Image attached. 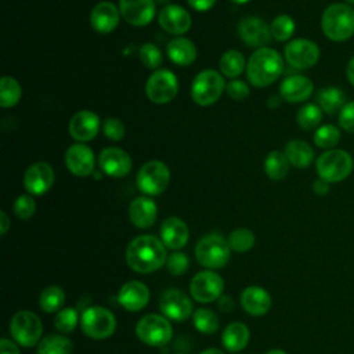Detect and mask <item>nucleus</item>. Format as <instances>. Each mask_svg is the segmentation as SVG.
Listing matches in <instances>:
<instances>
[{
  "label": "nucleus",
  "instance_id": "nucleus-18",
  "mask_svg": "<svg viewBox=\"0 0 354 354\" xmlns=\"http://www.w3.org/2000/svg\"><path fill=\"white\" fill-rule=\"evenodd\" d=\"M238 35L250 47H266L271 40V29L266 21L257 17H246L238 25Z\"/></svg>",
  "mask_w": 354,
  "mask_h": 354
},
{
  "label": "nucleus",
  "instance_id": "nucleus-34",
  "mask_svg": "<svg viewBox=\"0 0 354 354\" xmlns=\"http://www.w3.org/2000/svg\"><path fill=\"white\" fill-rule=\"evenodd\" d=\"M65 303V292L58 285H50L44 288L39 296V307L44 313H58L64 308Z\"/></svg>",
  "mask_w": 354,
  "mask_h": 354
},
{
  "label": "nucleus",
  "instance_id": "nucleus-23",
  "mask_svg": "<svg viewBox=\"0 0 354 354\" xmlns=\"http://www.w3.org/2000/svg\"><path fill=\"white\" fill-rule=\"evenodd\" d=\"M120 10L111 1L97 3L90 14L91 28L102 35L113 32L120 21Z\"/></svg>",
  "mask_w": 354,
  "mask_h": 354
},
{
  "label": "nucleus",
  "instance_id": "nucleus-53",
  "mask_svg": "<svg viewBox=\"0 0 354 354\" xmlns=\"http://www.w3.org/2000/svg\"><path fill=\"white\" fill-rule=\"evenodd\" d=\"M10 225H11V221H10L8 216H7V213L4 210H1L0 212V234H1V236L6 235V232L8 231Z\"/></svg>",
  "mask_w": 354,
  "mask_h": 354
},
{
  "label": "nucleus",
  "instance_id": "nucleus-27",
  "mask_svg": "<svg viewBox=\"0 0 354 354\" xmlns=\"http://www.w3.org/2000/svg\"><path fill=\"white\" fill-rule=\"evenodd\" d=\"M156 203L148 196H138L133 199L129 206V218L137 228L145 230L152 227L156 220Z\"/></svg>",
  "mask_w": 354,
  "mask_h": 354
},
{
  "label": "nucleus",
  "instance_id": "nucleus-35",
  "mask_svg": "<svg viewBox=\"0 0 354 354\" xmlns=\"http://www.w3.org/2000/svg\"><path fill=\"white\" fill-rule=\"evenodd\" d=\"M218 66H220V71L224 76L235 79L243 72V69L246 66V61H245V57L241 51L228 50L221 55Z\"/></svg>",
  "mask_w": 354,
  "mask_h": 354
},
{
  "label": "nucleus",
  "instance_id": "nucleus-19",
  "mask_svg": "<svg viewBox=\"0 0 354 354\" xmlns=\"http://www.w3.org/2000/svg\"><path fill=\"white\" fill-rule=\"evenodd\" d=\"M149 297H151V293L148 286L141 281L133 279L122 285L116 299L126 311L137 313L148 304Z\"/></svg>",
  "mask_w": 354,
  "mask_h": 354
},
{
  "label": "nucleus",
  "instance_id": "nucleus-24",
  "mask_svg": "<svg viewBox=\"0 0 354 354\" xmlns=\"http://www.w3.org/2000/svg\"><path fill=\"white\" fill-rule=\"evenodd\" d=\"M239 301L242 308L253 317H261L268 313L272 304L271 295L261 286L250 285L241 292Z\"/></svg>",
  "mask_w": 354,
  "mask_h": 354
},
{
  "label": "nucleus",
  "instance_id": "nucleus-16",
  "mask_svg": "<svg viewBox=\"0 0 354 354\" xmlns=\"http://www.w3.org/2000/svg\"><path fill=\"white\" fill-rule=\"evenodd\" d=\"M55 180L54 170L47 162L30 165L24 174V187L32 196H40L50 191Z\"/></svg>",
  "mask_w": 354,
  "mask_h": 354
},
{
  "label": "nucleus",
  "instance_id": "nucleus-41",
  "mask_svg": "<svg viewBox=\"0 0 354 354\" xmlns=\"http://www.w3.org/2000/svg\"><path fill=\"white\" fill-rule=\"evenodd\" d=\"M270 29H271V36L275 40L286 41L295 33V21L292 19V17L286 14H281L272 19Z\"/></svg>",
  "mask_w": 354,
  "mask_h": 354
},
{
  "label": "nucleus",
  "instance_id": "nucleus-1",
  "mask_svg": "<svg viewBox=\"0 0 354 354\" xmlns=\"http://www.w3.org/2000/svg\"><path fill=\"white\" fill-rule=\"evenodd\" d=\"M166 246L155 235H138L126 248V263L138 274H151L166 264Z\"/></svg>",
  "mask_w": 354,
  "mask_h": 354
},
{
  "label": "nucleus",
  "instance_id": "nucleus-57",
  "mask_svg": "<svg viewBox=\"0 0 354 354\" xmlns=\"http://www.w3.org/2000/svg\"><path fill=\"white\" fill-rule=\"evenodd\" d=\"M231 1H234L235 4H245V3H248L250 0H231Z\"/></svg>",
  "mask_w": 354,
  "mask_h": 354
},
{
  "label": "nucleus",
  "instance_id": "nucleus-46",
  "mask_svg": "<svg viewBox=\"0 0 354 354\" xmlns=\"http://www.w3.org/2000/svg\"><path fill=\"white\" fill-rule=\"evenodd\" d=\"M102 130L106 138L112 141H120L124 137V124L116 118H106L102 124Z\"/></svg>",
  "mask_w": 354,
  "mask_h": 354
},
{
  "label": "nucleus",
  "instance_id": "nucleus-10",
  "mask_svg": "<svg viewBox=\"0 0 354 354\" xmlns=\"http://www.w3.org/2000/svg\"><path fill=\"white\" fill-rule=\"evenodd\" d=\"M138 189L149 196L160 195L170 183V170L166 163L159 159L148 160L144 163L136 178Z\"/></svg>",
  "mask_w": 354,
  "mask_h": 354
},
{
  "label": "nucleus",
  "instance_id": "nucleus-20",
  "mask_svg": "<svg viewBox=\"0 0 354 354\" xmlns=\"http://www.w3.org/2000/svg\"><path fill=\"white\" fill-rule=\"evenodd\" d=\"M119 10L123 19L133 26H145L155 17L153 0H119Z\"/></svg>",
  "mask_w": 354,
  "mask_h": 354
},
{
  "label": "nucleus",
  "instance_id": "nucleus-26",
  "mask_svg": "<svg viewBox=\"0 0 354 354\" xmlns=\"http://www.w3.org/2000/svg\"><path fill=\"white\" fill-rule=\"evenodd\" d=\"M314 91L313 82L303 75H290L279 86V95L288 102H303Z\"/></svg>",
  "mask_w": 354,
  "mask_h": 354
},
{
  "label": "nucleus",
  "instance_id": "nucleus-31",
  "mask_svg": "<svg viewBox=\"0 0 354 354\" xmlns=\"http://www.w3.org/2000/svg\"><path fill=\"white\" fill-rule=\"evenodd\" d=\"M317 104L322 109V112H326L328 115H335L340 112L342 108L347 104L346 94L339 87H325L318 91Z\"/></svg>",
  "mask_w": 354,
  "mask_h": 354
},
{
  "label": "nucleus",
  "instance_id": "nucleus-32",
  "mask_svg": "<svg viewBox=\"0 0 354 354\" xmlns=\"http://www.w3.org/2000/svg\"><path fill=\"white\" fill-rule=\"evenodd\" d=\"M73 344L64 333H50L37 344V354H72Z\"/></svg>",
  "mask_w": 354,
  "mask_h": 354
},
{
  "label": "nucleus",
  "instance_id": "nucleus-11",
  "mask_svg": "<svg viewBox=\"0 0 354 354\" xmlns=\"http://www.w3.org/2000/svg\"><path fill=\"white\" fill-rule=\"evenodd\" d=\"M177 93V76L169 69H159L153 72L145 83V94L153 104H167L176 98Z\"/></svg>",
  "mask_w": 354,
  "mask_h": 354
},
{
  "label": "nucleus",
  "instance_id": "nucleus-33",
  "mask_svg": "<svg viewBox=\"0 0 354 354\" xmlns=\"http://www.w3.org/2000/svg\"><path fill=\"white\" fill-rule=\"evenodd\" d=\"M289 160L285 152L271 151L264 160V171L274 181L283 180L289 173Z\"/></svg>",
  "mask_w": 354,
  "mask_h": 354
},
{
  "label": "nucleus",
  "instance_id": "nucleus-39",
  "mask_svg": "<svg viewBox=\"0 0 354 354\" xmlns=\"http://www.w3.org/2000/svg\"><path fill=\"white\" fill-rule=\"evenodd\" d=\"M227 242L231 248V250L236 252V253H245L249 252L256 242V236L253 234V231H250L249 228H236L234 231L230 232V235L227 236Z\"/></svg>",
  "mask_w": 354,
  "mask_h": 354
},
{
  "label": "nucleus",
  "instance_id": "nucleus-28",
  "mask_svg": "<svg viewBox=\"0 0 354 354\" xmlns=\"http://www.w3.org/2000/svg\"><path fill=\"white\" fill-rule=\"evenodd\" d=\"M250 339L249 328L239 321L228 324L221 335L223 347L230 353H239L242 351Z\"/></svg>",
  "mask_w": 354,
  "mask_h": 354
},
{
  "label": "nucleus",
  "instance_id": "nucleus-7",
  "mask_svg": "<svg viewBox=\"0 0 354 354\" xmlns=\"http://www.w3.org/2000/svg\"><path fill=\"white\" fill-rule=\"evenodd\" d=\"M136 335L147 346L162 347L171 340L173 326L163 314H147L137 322Z\"/></svg>",
  "mask_w": 354,
  "mask_h": 354
},
{
  "label": "nucleus",
  "instance_id": "nucleus-14",
  "mask_svg": "<svg viewBox=\"0 0 354 354\" xmlns=\"http://www.w3.org/2000/svg\"><path fill=\"white\" fill-rule=\"evenodd\" d=\"M285 59L296 69H308L319 59V47L304 37L290 40L285 47Z\"/></svg>",
  "mask_w": 354,
  "mask_h": 354
},
{
  "label": "nucleus",
  "instance_id": "nucleus-37",
  "mask_svg": "<svg viewBox=\"0 0 354 354\" xmlns=\"http://www.w3.org/2000/svg\"><path fill=\"white\" fill-rule=\"evenodd\" d=\"M22 97V88L17 79L11 76H4L0 80V106L12 108Z\"/></svg>",
  "mask_w": 354,
  "mask_h": 354
},
{
  "label": "nucleus",
  "instance_id": "nucleus-58",
  "mask_svg": "<svg viewBox=\"0 0 354 354\" xmlns=\"http://www.w3.org/2000/svg\"><path fill=\"white\" fill-rule=\"evenodd\" d=\"M153 1H158V3H167L169 0H153Z\"/></svg>",
  "mask_w": 354,
  "mask_h": 354
},
{
  "label": "nucleus",
  "instance_id": "nucleus-48",
  "mask_svg": "<svg viewBox=\"0 0 354 354\" xmlns=\"http://www.w3.org/2000/svg\"><path fill=\"white\" fill-rule=\"evenodd\" d=\"M225 90H227V94L235 101H242L248 98V95L250 94L249 86L242 80H231L225 86Z\"/></svg>",
  "mask_w": 354,
  "mask_h": 354
},
{
  "label": "nucleus",
  "instance_id": "nucleus-13",
  "mask_svg": "<svg viewBox=\"0 0 354 354\" xmlns=\"http://www.w3.org/2000/svg\"><path fill=\"white\" fill-rule=\"evenodd\" d=\"M160 313L174 322L185 321L192 313L194 306L188 295L177 288L166 289L159 299Z\"/></svg>",
  "mask_w": 354,
  "mask_h": 354
},
{
  "label": "nucleus",
  "instance_id": "nucleus-30",
  "mask_svg": "<svg viewBox=\"0 0 354 354\" xmlns=\"http://www.w3.org/2000/svg\"><path fill=\"white\" fill-rule=\"evenodd\" d=\"M285 155L289 163L295 167H307L314 160L313 148L303 140H290L285 145Z\"/></svg>",
  "mask_w": 354,
  "mask_h": 354
},
{
  "label": "nucleus",
  "instance_id": "nucleus-40",
  "mask_svg": "<svg viewBox=\"0 0 354 354\" xmlns=\"http://www.w3.org/2000/svg\"><path fill=\"white\" fill-rule=\"evenodd\" d=\"M80 324L79 313L75 307H64L54 317V326L59 333H71Z\"/></svg>",
  "mask_w": 354,
  "mask_h": 354
},
{
  "label": "nucleus",
  "instance_id": "nucleus-6",
  "mask_svg": "<svg viewBox=\"0 0 354 354\" xmlns=\"http://www.w3.org/2000/svg\"><path fill=\"white\" fill-rule=\"evenodd\" d=\"M82 332L94 340L108 339L116 329L115 314L102 306H90L80 315Z\"/></svg>",
  "mask_w": 354,
  "mask_h": 354
},
{
  "label": "nucleus",
  "instance_id": "nucleus-36",
  "mask_svg": "<svg viewBox=\"0 0 354 354\" xmlns=\"http://www.w3.org/2000/svg\"><path fill=\"white\" fill-rule=\"evenodd\" d=\"M192 322L195 329L203 335H213L220 328L218 315L206 307H201L194 311Z\"/></svg>",
  "mask_w": 354,
  "mask_h": 354
},
{
  "label": "nucleus",
  "instance_id": "nucleus-29",
  "mask_svg": "<svg viewBox=\"0 0 354 354\" xmlns=\"http://www.w3.org/2000/svg\"><path fill=\"white\" fill-rule=\"evenodd\" d=\"M167 57L180 66H188L196 59V47L187 37H176L167 43Z\"/></svg>",
  "mask_w": 354,
  "mask_h": 354
},
{
  "label": "nucleus",
  "instance_id": "nucleus-38",
  "mask_svg": "<svg viewBox=\"0 0 354 354\" xmlns=\"http://www.w3.org/2000/svg\"><path fill=\"white\" fill-rule=\"evenodd\" d=\"M322 120V109L318 106V104H304L299 108L296 113V122L300 129L310 131L319 126Z\"/></svg>",
  "mask_w": 354,
  "mask_h": 354
},
{
  "label": "nucleus",
  "instance_id": "nucleus-15",
  "mask_svg": "<svg viewBox=\"0 0 354 354\" xmlns=\"http://www.w3.org/2000/svg\"><path fill=\"white\" fill-rule=\"evenodd\" d=\"M98 165L104 174L115 178L127 176L131 171L133 162L130 155L118 147H106L100 152Z\"/></svg>",
  "mask_w": 354,
  "mask_h": 354
},
{
  "label": "nucleus",
  "instance_id": "nucleus-22",
  "mask_svg": "<svg viewBox=\"0 0 354 354\" xmlns=\"http://www.w3.org/2000/svg\"><path fill=\"white\" fill-rule=\"evenodd\" d=\"M100 131V118L93 111H79L69 122V134L73 140L86 142L95 138Z\"/></svg>",
  "mask_w": 354,
  "mask_h": 354
},
{
  "label": "nucleus",
  "instance_id": "nucleus-52",
  "mask_svg": "<svg viewBox=\"0 0 354 354\" xmlns=\"http://www.w3.org/2000/svg\"><path fill=\"white\" fill-rule=\"evenodd\" d=\"M313 191H314V194H317L319 196L326 195L329 192V183L322 178H318L313 183Z\"/></svg>",
  "mask_w": 354,
  "mask_h": 354
},
{
  "label": "nucleus",
  "instance_id": "nucleus-51",
  "mask_svg": "<svg viewBox=\"0 0 354 354\" xmlns=\"http://www.w3.org/2000/svg\"><path fill=\"white\" fill-rule=\"evenodd\" d=\"M217 304H218L220 311H223V313H230L234 308V300L228 295H221L220 299L217 300Z\"/></svg>",
  "mask_w": 354,
  "mask_h": 354
},
{
  "label": "nucleus",
  "instance_id": "nucleus-45",
  "mask_svg": "<svg viewBox=\"0 0 354 354\" xmlns=\"http://www.w3.org/2000/svg\"><path fill=\"white\" fill-rule=\"evenodd\" d=\"M166 268L167 271L174 275V277H180L183 274H185L189 268V259L185 253L183 252H173L171 254L167 256L166 260Z\"/></svg>",
  "mask_w": 354,
  "mask_h": 354
},
{
  "label": "nucleus",
  "instance_id": "nucleus-9",
  "mask_svg": "<svg viewBox=\"0 0 354 354\" xmlns=\"http://www.w3.org/2000/svg\"><path fill=\"white\" fill-rule=\"evenodd\" d=\"M225 82L214 69H203L199 72L191 86V97L201 106L213 105L223 94Z\"/></svg>",
  "mask_w": 354,
  "mask_h": 354
},
{
  "label": "nucleus",
  "instance_id": "nucleus-8",
  "mask_svg": "<svg viewBox=\"0 0 354 354\" xmlns=\"http://www.w3.org/2000/svg\"><path fill=\"white\" fill-rule=\"evenodd\" d=\"M11 339L22 347H33L39 344L43 335L41 319L29 310L17 311L10 322Z\"/></svg>",
  "mask_w": 354,
  "mask_h": 354
},
{
  "label": "nucleus",
  "instance_id": "nucleus-59",
  "mask_svg": "<svg viewBox=\"0 0 354 354\" xmlns=\"http://www.w3.org/2000/svg\"><path fill=\"white\" fill-rule=\"evenodd\" d=\"M347 4H354V0H344Z\"/></svg>",
  "mask_w": 354,
  "mask_h": 354
},
{
  "label": "nucleus",
  "instance_id": "nucleus-50",
  "mask_svg": "<svg viewBox=\"0 0 354 354\" xmlns=\"http://www.w3.org/2000/svg\"><path fill=\"white\" fill-rule=\"evenodd\" d=\"M187 1L194 10L201 11V12L210 10L216 3V0H187Z\"/></svg>",
  "mask_w": 354,
  "mask_h": 354
},
{
  "label": "nucleus",
  "instance_id": "nucleus-21",
  "mask_svg": "<svg viewBox=\"0 0 354 354\" xmlns=\"http://www.w3.org/2000/svg\"><path fill=\"white\" fill-rule=\"evenodd\" d=\"M158 21L163 30L177 36L187 33L192 25L189 12L177 4L165 6L159 12Z\"/></svg>",
  "mask_w": 354,
  "mask_h": 354
},
{
  "label": "nucleus",
  "instance_id": "nucleus-2",
  "mask_svg": "<svg viewBox=\"0 0 354 354\" xmlns=\"http://www.w3.org/2000/svg\"><path fill=\"white\" fill-rule=\"evenodd\" d=\"M283 72V59L278 51L270 47L256 50L246 65L248 80L254 87H267L272 84Z\"/></svg>",
  "mask_w": 354,
  "mask_h": 354
},
{
  "label": "nucleus",
  "instance_id": "nucleus-56",
  "mask_svg": "<svg viewBox=\"0 0 354 354\" xmlns=\"http://www.w3.org/2000/svg\"><path fill=\"white\" fill-rule=\"evenodd\" d=\"M264 354H288L285 350H281V348H271L268 351H266Z\"/></svg>",
  "mask_w": 354,
  "mask_h": 354
},
{
  "label": "nucleus",
  "instance_id": "nucleus-5",
  "mask_svg": "<svg viewBox=\"0 0 354 354\" xmlns=\"http://www.w3.org/2000/svg\"><path fill=\"white\" fill-rule=\"evenodd\" d=\"M354 167L353 156L343 149H328L315 162L318 177L329 184L346 180Z\"/></svg>",
  "mask_w": 354,
  "mask_h": 354
},
{
  "label": "nucleus",
  "instance_id": "nucleus-49",
  "mask_svg": "<svg viewBox=\"0 0 354 354\" xmlns=\"http://www.w3.org/2000/svg\"><path fill=\"white\" fill-rule=\"evenodd\" d=\"M19 344L15 343L12 339L3 337L0 340V353L1 354H21L19 351Z\"/></svg>",
  "mask_w": 354,
  "mask_h": 354
},
{
  "label": "nucleus",
  "instance_id": "nucleus-47",
  "mask_svg": "<svg viewBox=\"0 0 354 354\" xmlns=\"http://www.w3.org/2000/svg\"><path fill=\"white\" fill-rule=\"evenodd\" d=\"M337 120H339V126L344 131H348V133L354 134V101L347 102L342 108V111L339 112Z\"/></svg>",
  "mask_w": 354,
  "mask_h": 354
},
{
  "label": "nucleus",
  "instance_id": "nucleus-17",
  "mask_svg": "<svg viewBox=\"0 0 354 354\" xmlns=\"http://www.w3.org/2000/svg\"><path fill=\"white\" fill-rule=\"evenodd\" d=\"M65 165L73 176L87 177L94 173L95 158L90 147L77 142L66 149Z\"/></svg>",
  "mask_w": 354,
  "mask_h": 354
},
{
  "label": "nucleus",
  "instance_id": "nucleus-60",
  "mask_svg": "<svg viewBox=\"0 0 354 354\" xmlns=\"http://www.w3.org/2000/svg\"><path fill=\"white\" fill-rule=\"evenodd\" d=\"M178 354H181V353H178Z\"/></svg>",
  "mask_w": 354,
  "mask_h": 354
},
{
  "label": "nucleus",
  "instance_id": "nucleus-55",
  "mask_svg": "<svg viewBox=\"0 0 354 354\" xmlns=\"http://www.w3.org/2000/svg\"><path fill=\"white\" fill-rule=\"evenodd\" d=\"M201 354H224L220 348H216V347H210V348H206L203 350Z\"/></svg>",
  "mask_w": 354,
  "mask_h": 354
},
{
  "label": "nucleus",
  "instance_id": "nucleus-42",
  "mask_svg": "<svg viewBox=\"0 0 354 354\" xmlns=\"http://www.w3.org/2000/svg\"><path fill=\"white\" fill-rule=\"evenodd\" d=\"M340 141V130L333 124H322L314 133V142L317 147L330 149Z\"/></svg>",
  "mask_w": 354,
  "mask_h": 354
},
{
  "label": "nucleus",
  "instance_id": "nucleus-4",
  "mask_svg": "<svg viewBox=\"0 0 354 354\" xmlns=\"http://www.w3.org/2000/svg\"><path fill=\"white\" fill-rule=\"evenodd\" d=\"M196 261L207 270H218L228 264L231 257V248L220 234L212 232L203 235L195 246Z\"/></svg>",
  "mask_w": 354,
  "mask_h": 354
},
{
  "label": "nucleus",
  "instance_id": "nucleus-44",
  "mask_svg": "<svg viewBox=\"0 0 354 354\" xmlns=\"http://www.w3.org/2000/svg\"><path fill=\"white\" fill-rule=\"evenodd\" d=\"M12 209H14V213H15V216L18 218H21V220L30 218L35 214V212H36V203H35L33 196L30 194L19 195L14 201Z\"/></svg>",
  "mask_w": 354,
  "mask_h": 354
},
{
  "label": "nucleus",
  "instance_id": "nucleus-12",
  "mask_svg": "<svg viewBox=\"0 0 354 354\" xmlns=\"http://www.w3.org/2000/svg\"><path fill=\"white\" fill-rule=\"evenodd\" d=\"M224 281L213 270H203L195 274L189 282V295L198 303H212L223 295Z\"/></svg>",
  "mask_w": 354,
  "mask_h": 354
},
{
  "label": "nucleus",
  "instance_id": "nucleus-43",
  "mask_svg": "<svg viewBox=\"0 0 354 354\" xmlns=\"http://www.w3.org/2000/svg\"><path fill=\"white\" fill-rule=\"evenodd\" d=\"M140 61L148 69H156L162 61L163 55L158 46L152 43H145L140 47Z\"/></svg>",
  "mask_w": 354,
  "mask_h": 354
},
{
  "label": "nucleus",
  "instance_id": "nucleus-54",
  "mask_svg": "<svg viewBox=\"0 0 354 354\" xmlns=\"http://www.w3.org/2000/svg\"><path fill=\"white\" fill-rule=\"evenodd\" d=\"M346 75H347V79L348 82L354 86V55L350 58L348 64H347V68H346Z\"/></svg>",
  "mask_w": 354,
  "mask_h": 354
},
{
  "label": "nucleus",
  "instance_id": "nucleus-3",
  "mask_svg": "<svg viewBox=\"0 0 354 354\" xmlns=\"http://www.w3.org/2000/svg\"><path fill=\"white\" fill-rule=\"evenodd\" d=\"M324 35L332 41H346L354 35V10L344 3L329 4L321 17Z\"/></svg>",
  "mask_w": 354,
  "mask_h": 354
},
{
  "label": "nucleus",
  "instance_id": "nucleus-25",
  "mask_svg": "<svg viewBox=\"0 0 354 354\" xmlns=\"http://www.w3.org/2000/svg\"><path fill=\"white\" fill-rule=\"evenodd\" d=\"M188 239L189 230L185 221L176 216H170L163 220L160 225V241L167 249L178 250L187 245Z\"/></svg>",
  "mask_w": 354,
  "mask_h": 354
}]
</instances>
